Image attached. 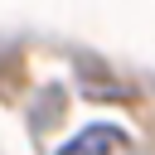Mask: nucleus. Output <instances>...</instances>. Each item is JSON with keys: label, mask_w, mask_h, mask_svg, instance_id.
Returning a JSON list of instances; mask_svg holds the SVG:
<instances>
[{"label": "nucleus", "mask_w": 155, "mask_h": 155, "mask_svg": "<svg viewBox=\"0 0 155 155\" xmlns=\"http://www.w3.org/2000/svg\"><path fill=\"white\" fill-rule=\"evenodd\" d=\"M126 145V131H116V126H107V121H92V126H82L58 155H116Z\"/></svg>", "instance_id": "f257e3e1"}]
</instances>
